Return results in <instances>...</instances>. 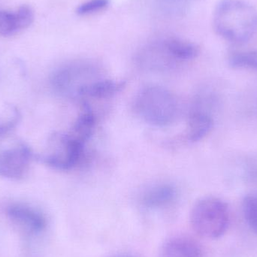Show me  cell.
<instances>
[{"label":"cell","instance_id":"18","mask_svg":"<svg viewBox=\"0 0 257 257\" xmlns=\"http://www.w3.org/2000/svg\"><path fill=\"white\" fill-rule=\"evenodd\" d=\"M109 0H87L77 7L76 13L80 16L97 13L109 6Z\"/></svg>","mask_w":257,"mask_h":257},{"label":"cell","instance_id":"7","mask_svg":"<svg viewBox=\"0 0 257 257\" xmlns=\"http://www.w3.org/2000/svg\"><path fill=\"white\" fill-rule=\"evenodd\" d=\"M7 215L17 228L27 235H39L47 227V220L44 214L25 204L10 205L7 209Z\"/></svg>","mask_w":257,"mask_h":257},{"label":"cell","instance_id":"17","mask_svg":"<svg viewBox=\"0 0 257 257\" xmlns=\"http://www.w3.org/2000/svg\"><path fill=\"white\" fill-rule=\"evenodd\" d=\"M21 119V112L17 107L9 106L6 114L0 115V136H5L16 127Z\"/></svg>","mask_w":257,"mask_h":257},{"label":"cell","instance_id":"12","mask_svg":"<svg viewBox=\"0 0 257 257\" xmlns=\"http://www.w3.org/2000/svg\"><path fill=\"white\" fill-rule=\"evenodd\" d=\"M214 126V120L208 113L203 111H193L189 116L187 125V140L199 142L209 134Z\"/></svg>","mask_w":257,"mask_h":257},{"label":"cell","instance_id":"6","mask_svg":"<svg viewBox=\"0 0 257 257\" xmlns=\"http://www.w3.org/2000/svg\"><path fill=\"white\" fill-rule=\"evenodd\" d=\"M33 157L30 147L22 141L0 142V176L13 180L23 178Z\"/></svg>","mask_w":257,"mask_h":257},{"label":"cell","instance_id":"13","mask_svg":"<svg viewBox=\"0 0 257 257\" xmlns=\"http://www.w3.org/2000/svg\"><path fill=\"white\" fill-rule=\"evenodd\" d=\"M166 48L178 63L190 61L197 57L199 48L195 44L178 38L163 39Z\"/></svg>","mask_w":257,"mask_h":257},{"label":"cell","instance_id":"8","mask_svg":"<svg viewBox=\"0 0 257 257\" xmlns=\"http://www.w3.org/2000/svg\"><path fill=\"white\" fill-rule=\"evenodd\" d=\"M34 20V12L30 6L24 5L15 12L0 11V35L11 36L28 28Z\"/></svg>","mask_w":257,"mask_h":257},{"label":"cell","instance_id":"4","mask_svg":"<svg viewBox=\"0 0 257 257\" xmlns=\"http://www.w3.org/2000/svg\"><path fill=\"white\" fill-rule=\"evenodd\" d=\"M99 78L102 77L97 65L87 60H78L56 69L51 75V84L60 96L78 98L84 87Z\"/></svg>","mask_w":257,"mask_h":257},{"label":"cell","instance_id":"11","mask_svg":"<svg viewBox=\"0 0 257 257\" xmlns=\"http://www.w3.org/2000/svg\"><path fill=\"white\" fill-rule=\"evenodd\" d=\"M125 82L107 78H99L88 84L80 91L78 97L104 99L120 92L124 87Z\"/></svg>","mask_w":257,"mask_h":257},{"label":"cell","instance_id":"19","mask_svg":"<svg viewBox=\"0 0 257 257\" xmlns=\"http://www.w3.org/2000/svg\"><path fill=\"white\" fill-rule=\"evenodd\" d=\"M112 257H134L132 255L126 254V253H121V254L115 255V256Z\"/></svg>","mask_w":257,"mask_h":257},{"label":"cell","instance_id":"2","mask_svg":"<svg viewBox=\"0 0 257 257\" xmlns=\"http://www.w3.org/2000/svg\"><path fill=\"white\" fill-rule=\"evenodd\" d=\"M134 106L139 117L157 127L172 124L179 112L176 96L160 86H148L142 89L136 96Z\"/></svg>","mask_w":257,"mask_h":257},{"label":"cell","instance_id":"14","mask_svg":"<svg viewBox=\"0 0 257 257\" xmlns=\"http://www.w3.org/2000/svg\"><path fill=\"white\" fill-rule=\"evenodd\" d=\"M96 123V116L91 110L87 108L77 117L70 133L85 144L91 137Z\"/></svg>","mask_w":257,"mask_h":257},{"label":"cell","instance_id":"16","mask_svg":"<svg viewBox=\"0 0 257 257\" xmlns=\"http://www.w3.org/2000/svg\"><path fill=\"white\" fill-rule=\"evenodd\" d=\"M242 211L247 226L257 234V195L248 194L244 196Z\"/></svg>","mask_w":257,"mask_h":257},{"label":"cell","instance_id":"5","mask_svg":"<svg viewBox=\"0 0 257 257\" xmlns=\"http://www.w3.org/2000/svg\"><path fill=\"white\" fill-rule=\"evenodd\" d=\"M84 145L72 133H57L51 137L48 152L39 159L52 169L70 170L81 162Z\"/></svg>","mask_w":257,"mask_h":257},{"label":"cell","instance_id":"15","mask_svg":"<svg viewBox=\"0 0 257 257\" xmlns=\"http://www.w3.org/2000/svg\"><path fill=\"white\" fill-rule=\"evenodd\" d=\"M229 66L234 69L257 70V51H238L229 57Z\"/></svg>","mask_w":257,"mask_h":257},{"label":"cell","instance_id":"1","mask_svg":"<svg viewBox=\"0 0 257 257\" xmlns=\"http://www.w3.org/2000/svg\"><path fill=\"white\" fill-rule=\"evenodd\" d=\"M213 24L225 40L244 43L257 32V10L243 0H221L214 10Z\"/></svg>","mask_w":257,"mask_h":257},{"label":"cell","instance_id":"10","mask_svg":"<svg viewBox=\"0 0 257 257\" xmlns=\"http://www.w3.org/2000/svg\"><path fill=\"white\" fill-rule=\"evenodd\" d=\"M163 257H202L199 244L192 238L176 236L168 240L163 247Z\"/></svg>","mask_w":257,"mask_h":257},{"label":"cell","instance_id":"3","mask_svg":"<svg viewBox=\"0 0 257 257\" xmlns=\"http://www.w3.org/2000/svg\"><path fill=\"white\" fill-rule=\"evenodd\" d=\"M227 204L214 196L202 198L195 203L190 213L193 230L203 238L215 239L224 235L229 223Z\"/></svg>","mask_w":257,"mask_h":257},{"label":"cell","instance_id":"9","mask_svg":"<svg viewBox=\"0 0 257 257\" xmlns=\"http://www.w3.org/2000/svg\"><path fill=\"white\" fill-rule=\"evenodd\" d=\"M176 197V189L173 185L160 184L145 192L142 197V203L145 208L159 209L170 205Z\"/></svg>","mask_w":257,"mask_h":257}]
</instances>
